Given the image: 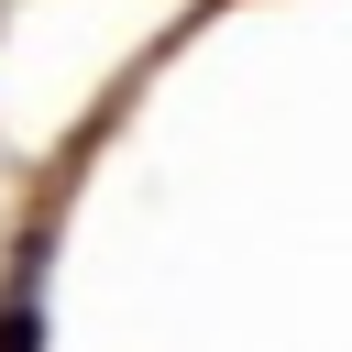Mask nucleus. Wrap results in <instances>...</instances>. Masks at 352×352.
<instances>
[{
	"mask_svg": "<svg viewBox=\"0 0 352 352\" xmlns=\"http://www.w3.org/2000/svg\"><path fill=\"white\" fill-rule=\"evenodd\" d=\"M44 341V319H33V297H11V319H0V352H33Z\"/></svg>",
	"mask_w": 352,
	"mask_h": 352,
	"instance_id": "nucleus-1",
	"label": "nucleus"
}]
</instances>
